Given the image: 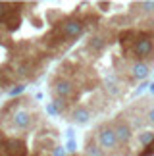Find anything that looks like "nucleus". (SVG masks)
Instances as JSON below:
<instances>
[{"label": "nucleus", "mask_w": 154, "mask_h": 156, "mask_svg": "<svg viewBox=\"0 0 154 156\" xmlns=\"http://www.w3.org/2000/svg\"><path fill=\"white\" fill-rule=\"evenodd\" d=\"M146 75H149V68H146L145 64H135L133 66V77H137V79H145Z\"/></svg>", "instance_id": "obj_12"}, {"label": "nucleus", "mask_w": 154, "mask_h": 156, "mask_svg": "<svg viewBox=\"0 0 154 156\" xmlns=\"http://www.w3.org/2000/svg\"><path fill=\"white\" fill-rule=\"evenodd\" d=\"M4 25H6V29H8L10 33L17 31V29H19V25H21V14H19V10H16L14 14L10 16V20L4 23Z\"/></svg>", "instance_id": "obj_6"}, {"label": "nucleus", "mask_w": 154, "mask_h": 156, "mask_svg": "<svg viewBox=\"0 0 154 156\" xmlns=\"http://www.w3.org/2000/svg\"><path fill=\"white\" fill-rule=\"evenodd\" d=\"M139 141H141V143H143V145H145V147H149V145H150V143L154 141V133H150V131H146V133H143V135H141V137H139Z\"/></svg>", "instance_id": "obj_14"}, {"label": "nucleus", "mask_w": 154, "mask_h": 156, "mask_svg": "<svg viewBox=\"0 0 154 156\" xmlns=\"http://www.w3.org/2000/svg\"><path fill=\"white\" fill-rule=\"evenodd\" d=\"M149 87H150V85H149V83H141V85H139V89H137V91H139V93H143V91H145V89H149Z\"/></svg>", "instance_id": "obj_23"}, {"label": "nucleus", "mask_w": 154, "mask_h": 156, "mask_svg": "<svg viewBox=\"0 0 154 156\" xmlns=\"http://www.w3.org/2000/svg\"><path fill=\"white\" fill-rule=\"evenodd\" d=\"M29 123H31V116H29L25 110H19V112L14 114V125L16 127L25 129V127H29Z\"/></svg>", "instance_id": "obj_5"}, {"label": "nucleus", "mask_w": 154, "mask_h": 156, "mask_svg": "<svg viewBox=\"0 0 154 156\" xmlns=\"http://www.w3.org/2000/svg\"><path fill=\"white\" fill-rule=\"evenodd\" d=\"M149 91H150V93L154 94V83H150V87H149Z\"/></svg>", "instance_id": "obj_26"}, {"label": "nucleus", "mask_w": 154, "mask_h": 156, "mask_svg": "<svg viewBox=\"0 0 154 156\" xmlns=\"http://www.w3.org/2000/svg\"><path fill=\"white\" fill-rule=\"evenodd\" d=\"M139 156H154V141L150 143L149 147H145V151H141Z\"/></svg>", "instance_id": "obj_15"}, {"label": "nucleus", "mask_w": 154, "mask_h": 156, "mask_svg": "<svg viewBox=\"0 0 154 156\" xmlns=\"http://www.w3.org/2000/svg\"><path fill=\"white\" fill-rule=\"evenodd\" d=\"M141 6H143V8H146V10H154V2H141Z\"/></svg>", "instance_id": "obj_21"}, {"label": "nucleus", "mask_w": 154, "mask_h": 156, "mask_svg": "<svg viewBox=\"0 0 154 156\" xmlns=\"http://www.w3.org/2000/svg\"><path fill=\"white\" fill-rule=\"evenodd\" d=\"M98 141H100V145H102V148H114V147L117 145V135H116L114 129L106 127V129L100 131Z\"/></svg>", "instance_id": "obj_4"}, {"label": "nucleus", "mask_w": 154, "mask_h": 156, "mask_svg": "<svg viewBox=\"0 0 154 156\" xmlns=\"http://www.w3.org/2000/svg\"><path fill=\"white\" fill-rule=\"evenodd\" d=\"M54 156H66V148H64V147H58L56 151H54Z\"/></svg>", "instance_id": "obj_19"}, {"label": "nucleus", "mask_w": 154, "mask_h": 156, "mask_svg": "<svg viewBox=\"0 0 154 156\" xmlns=\"http://www.w3.org/2000/svg\"><path fill=\"white\" fill-rule=\"evenodd\" d=\"M46 112L52 114V116H56V114H58V110H56V106H54V104H46Z\"/></svg>", "instance_id": "obj_18"}, {"label": "nucleus", "mask_w": 154, "mask_h": 156, "mask_svg": "<svg viewBox=\"0 0 154 156\" xmlns=\"http://www.w3.org/2000/svg\"><path fill=\"white\" fill-rule=\"evenodd\" d=\"M75 147H77V145H75V141H73V139H69V141H68V151H72V152H73V151H75Z\"/></svg>", "instance_id": "obj_22"}, {"label": "nucleus", "mask_w": 154, "mask_h": 156, "mask_svg": "<svg viewBox=\"0 0 154 156\" xmlns=\"http://www.w3.org/2000/svg\"><path fill=\"white\" fill-rule=\"evenodd\" d=\"M62 29H64L66 39H77V37L83 33V23H81L79 20H68V21L62 25Z\"/></svg>", "instance_id": "obj_3"}, {"label": "nucleus", "mask_w": 154, "mask_h": 156, "mask_svg": "<svg viewBox=\"0 0 154 156\" xmlns=\"http://www.w3.org/2000/svg\"><path fill=\"white\" fill-rule=\"evenodd\" d=\"M89 44H91V48H94V50H102L104 48V41L100 39V37H93Z\"/></svg>", "instance_id": "obj_13"}, {"label": "nucleus", "mask_w": 154, "mask_h": 156, "mask_svg": "<svg viewBox=\"0 0 154 156\" xmlns=\"http://www.w3.org/2000/svg\"><path fill=\"white\" fill-rule=\"evenodd\" d=\"M16 12V4L10 2H0V23H6L10 20V16Z\"/></svg>", "instance_id": "obj_7"}, {"label": "nucleus", "mask_w": 154, "mask_h": 156, "mask_svg": "<svg viewBox=\"0 0 154 156\" xmlns=\"http://www.w3.org/2000/svg\"><path fill=\"white\" fill-rule=\"evenodd\" d=\"M89 118H91V112L87 110V108H77V110L73 112V122L75 123H87L89 122Z\"/></svg>", "instance_id": "obj_11"}, {"label": "nucleus", "mask_w": 154, "mask_h": 156, "mask_svg": "<svg viewBox=\"0 0 154 156\" xmlns=\"http://www.w3.org/2000/svg\"><path fill=\"white\" fill-rule=\"evenodd\" d=\"M152 48H154V44H152V39H150V33H139V37L133 44V52L139 58H145L152 52Z\"/></svg>", "instance_id": "obj_1"}, {"label": "nucleus", "mask_w": 154, "mask_h": 156, "mask_svg": "<svg viewBox=\"0 0 154 156\" xmlns=\"http://www.w3.org/2000/svg\"><path fill=\"white\" fill-rule=\"evenodd\" d=\"M4 151L8 156H27V145L21 139H6Z\"/></svg>", "instance_id": "obj_2"}, {"label": "nucleus", "mask_w": 154, "mask_h": 156, "mask_svg": "<svg viewBox=\"0 0 154 156\" xmlns=\"http://www.w3.org/2000/svg\"><path fill=\"white\" fill-rule=\"evenodd\" d=\"M116 135H117V141L127 143L129 139H131V129H129V125L120 123V125H117V129H116Z\"/></svg>", "instance_id": "obj_9"}, {"label": "nucleus", "mask_w": 154, "mask_h": 156, "mask_svg": "<svg viewBox=\"0 0 154 156\" xmlns=\"http://www.w3.org/2000/svg\"><path fill=\"white\" fill-rule=\"evenodd\" d=\"M149 118H150V122H154V108L150 110V114H149Z\"/></svg>", "instance_id": "obj_25"}, {"label": "nucleus", "mask_w": 154, "mask_h": 156, "mask_svg": "<svg viewBox=\"0 0 154 156\" xmlns=\"http://www.w3.org/2000/svg\"><path fill=\"white\" fill-rule=\"evenodd\" d=\"M56 93H58V97H62V98L72 97V93H73L72 83H69V81H58L56 83Z\"/></svg>", "instance_id": "obj_8"}, {"label": "nucleus", "mask_w": 154, "mask_h": 156, "mask_svg": "<svg viewBox=\"0 0 154 156\" xmlns=\"http://www.w3.org/2000/svg\"><path fill=\"white\" fill-rule=\"evenodd\" d=\"M54 106H56V110H58V112H62V110H64V102H62L60 98L54 100Z\"/></svg>", "instance_id": "obj_20"}, {"label": "nucleus", "mask_w": 154, "mask_h": 156, "mask_svg": "<svg viewBox=\"0 0 154 156\" xmlns=\"http://www.w3.org/2000/svg\"><path fill=\"white\" fill-rule=\"evenodd\" d=\"M66 135H68V139H73V131H72V129H68Z\"/></svg>", "instance_id": "obj_24"}, {"label": "nucleus", "mask_w": 154, "mask_h": 156, "mask_svg": "<svg viewBox=\"0 0 154 156\" xmlns=\"http://www.w3.org/2000/svg\"><path fill=\"white\" fill-rule=\"evenodd\" d=\"M137 31L135 29H125V31H121L120 33V43L121 44H129V43H135L137 41Z\"/></svg>", "instance_id": "obj_10"}, {"label": "nucleus", "mask_w": 154, "mask_h": 156, "mask_svg": "<svg viewBox=\"0 0 154 156\" xmlns=\"http://www.w3.org/2000/svg\"><path fill=\"white\" fill-rule=\"evenodd\" d=\"M87 152H89V156H102L98 147H94V145H87Z\"/></svg>", "instance_id": "obj_16"}, {"label": "nucleus", "mask_w": 154, "mask_h": 156, "mask_svg": "<svg viewBox=\"0 0 154 156\" xmlns=\"http://www.w3.org/2000/svg\"><path fill=\"white\" fill-rule=\"evenodd\" d=\"M23 91H25V87H23V85H17L14 89H10V97H17V94H21Z\"/></svg>", "instance_id": "obj_17"}]
</instances>
